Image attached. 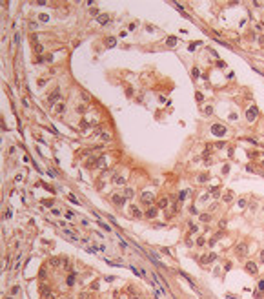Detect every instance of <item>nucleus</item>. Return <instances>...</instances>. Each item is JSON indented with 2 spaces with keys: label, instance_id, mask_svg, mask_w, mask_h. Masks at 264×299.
<instances>
[{
  "label": "nucleus",
  "instance_id": "nucleus-1",
  "mask_svg": "<svg viewBox=\"0 0 264 299\" xmlns=\"http://www.w3.org/2000/svg\"><path fill=\"white\" fill-rule=\"evenodd\" d=\"M111 201H113V204H117V206H124V204H126V195L113 193V195H111Z\"/></svg>",
  "mask_w": 264,
  "mask_h": 299
},
{
  "label": "nucleus",
  "instance_id": "nucleus-2",
  "mask_svg": "<svg viewBox=\"0 0 264 299\" xmlns=\"http://www.w3.org/2000/svg\"><path fill=\"white\" fill-rule=\"evenodd\" d=\"M211 133L217 135V137H222V135L226 133V128L222 126V124H213V126H211Z\"/></svg>",
  "mask_w": 264,
  "mask_h": 299
},
{
  "label": "nucleus",
  "instance_id": "nucleus-3",
  "mask_svg": "<svg viewBox=\"0 0 264 299\" xmlns=\"http://www.w3.org/2000/svg\"><path fill=\"white\" fill-rule=\"evenodd\" d=\"M257 117H259V110H257L255 106H251V108H250V110L246 111V119H248L250 122H253V121H255Z\"/></svg>",
  "mask_w": 264,
  "mask_h": 299
},
{
  "label": "nucleus",
  "instance_id": "nucleus-4",
  "mask_svg": "<svg viewBox=\"0 0 264 299\" xmlns=\"http://www.w3.org/2000/svg\"><path fill=\"white\" fill-rule=\"evenodd\" d=\"M235 253H237V257H244V255L248 253V246H246L244 243L237 244V246H235Z\"/></svg>",
  "mask_w": 264,
  "mask_h": 299
},
{
  "label": "nucleus",
  "instance_id": "nucleus-5",
  "mask_svg": "<svg viewBox=\"0 0 264 299\" xmlns=\"http://www.w3.org/2000/svg\"><path fill=\"white\" fill-rule=\"evenodd\" d=\"M140 201L144 203V204H153V201H155V197H153V193H149V192H144L142 193V197H140Z\"/></svg>",
  "mask_w": 264,
  "mask_h": 299
},
{
  "label": "nucleus",
  "instance_id": "nucleus-6",
  "mask_svg": "<svg viewBox=\"0 0 264 299\" xmlns=\"http://www.w3.org/2000/svg\"><path fill=\"white\" fill-rule=\"evenodd\" d=\"M58 98H60V89H55V91L48 97V104H55Z\"/></svg>",
  "mask_w": 264,
  "mask_h": 299
},
{
  "label": "nucleus",
  "instance_id": "nucleus-7",
  "mask_svg": "<svg viewBox=\"0 0 264 299\" xmlns=\"http://www.w3.org/2000/svg\"><path fill=\"white\" fill-rule=\"evenodd\" d=\"M144 215H146L148 219H155V217L158 215V210H157L155 206H149V208L146 210V213H144Z\"/></svg>",
  "mask_w": 264,
  "mask_h": 299
},
{
  "label": "nucleus",
  "instance_id": "nucleus-8",
  "mask_svg": "<svg viewBox=\"0 0 264 299\" xmlns=\"http://www.w3.org/2000/svg\"><path fill=\"white\" fill-rule=\"evenodd\" d=\"M62 235H66V237H69L71 239V241H75L77 243V233L73 232V230H69V228H64L62 230Z\"/></svg>",
  "mask_w": 264,
  "mask_h": 299
},
{
  "label": "nucleus",
  "instance_id": "nucleus-9",
  "mask_svg": "<svg viewBox=\"0 0 264 299\" xmlns=\"http://www.w3.org/2000/svg\"><path fill=\"white\" fill-rule=\"evenodd\" d=\"M40 294H42L44 299H49V294H51V288L46 286V285H40Z\"/></svg>",
  "mask_w": 264,
  "mask_h": 299
},
{
  "label": "nucleus",
  "instance_id": "nucleus-10",
  "mask_svg": "<svg viewBox=\"0 0 264 299\" xmlns=\"http://www.w3.org/2000/svg\"><path fill=\"white\" fill-rule=\"evenodd\" d=\"M49 266H53V268H56V266H60V265H62V259H60V257H49Z\"/></svg>",
  "mask_w": 264,
  "mask_h": 299
},
{
  "label": "nucleus",
  "instance_id": "nucleus-11",
  "mask_svg": "<svg viewBox=\"0 0 264 299\" xmlns=\"http://www.w3.org/2000/svg\"><path fill=\"white\" fill-rule=\"evenodd\" d=\"M246 272L248 274H251V275H255L259 270H257V265L255 263H246Z\"/></svg>",
  "mask_w": 264,
  "mask_h": 299
},
{
  "label": "nucleus",
  "instance_id": "nucleus-12",
  "mask_svg": "<svg viewBox=\"0 0 264 299\" xmlns=\"http://www.w3.org/2000/svg\"><path fill=\"white\" fill-rule=\"evenodd\" d=\"M97 22H98L100 26H106V24H109V15H98Z\"/></svg>",
  "mask_w": 264,
  "mask_h": 299
},
{
  "label": "nucleus",
  "instance_id": "nucleus-13",
  "mask_svg": "<svg viewBox=\"0 0 264 299\" xmlns=\"http://www.w3.org/2000/svg\"><path fill=\"white\" fill-rule=\"evenodd\" d=\"M113 184H118V186H124L126 184V179L122 175H115L113 177Z\"/></svg>",
  "mask_w": 264,
  "mask_h": 299
},
{
  "label": "nucleus",
  "instance_id": "nucleus-14",
  "mask_svg": "<svg viewBox=\"0 0 264 299\" xmlns=\"http://www.w3.org/2000/svg\"><path fill=\"white\" fill-rule=\"evenodd\" d=\"M106 46H108V48H115V46H117V38H115V37H108V38H106Z\"/></svg>",
  "mask_w": 264,
  "mask_h": 299
},
{
  "label": "nucleus",
  "instance_id": "nucleus-15",
  "mask_svg": "<svg viewBox=\"0 0 264 299\" xmlns=\"http://www.w3.org/2000/svg\"><path fill=\"white\" fill-rule=\"evenodd\" d=\"M106 166V157L102 155V157H98L97 159V164H95V168H104Z\"/></svg>",
  "mask_w": 264,
  "mask_h": 299
},
{
  "label": "nucleus",
  "instance_id": "nucleus-16",
  "mask_svg": "<svg viewBox=\"0 0 264 299\" xmlns=\"http://www.w3.org/2000/svg\"><path fill=\"white\" fill-rule=\"evenodd\" d=\"M64 111H66V106H64V102H62V104H56V106H55V113H58V115H60V113H64Z\"/></svg>",
  "mask_w": 264,
  "mask_h": 299
},
{
  "label": "nucleus",
  "instance_id": "nucleus-17",
  "mask_svg": "<svg viewBox=\"0 0 264 299\" xmlns=\"http://www.w3.org/2000/svg\"><path fill=\"white\" fill-rule=\"evenodd\" d=\"M129 213H131V215H135V217H140V215H142V213H140V210H138L137 206H131V208H129Z\"/></svg>",
  "mask_w": 264,
  "mask_h": 299
},
{
  "label": "nucleus",
  "instance_id": "nucleus-18",
  "mask_svg": "<svg viewBox=\"0 0 264 299\" xmlns=\"http://www.w3.org/2000/svg\"><path fill=\"white\" fill-rule=\"evenodd\" d=\"M100 141L109 142V141H111V135H109V133H100Z\"/></svg>",
  "mask_w": 264,
  "mask_h": 299
},
{
  "label": "nucleus",
  "instance_id": "nucleus-19",
  "mask_svg": "<svg viewBox=\"0 0 264 299\" xmlns=\"http://www.w3.org/2000/svg\"><path fill=\"white\" fill-rule=\"evenodd\" d=\"M166 44H168V46H175V44H177V38H175V37H169L168 40H166Z\"/></svg>",
  "mask_w": 264,
  "mask_h": 299
},
{
  "label": "nucleus",
  "instance_id": "nucleus-20",
  "mask_svg": "<svg viewBox=\"0 0 264 299\" xmlns=\"http://www.w3.org/2000/svg\"><path fill=\"white\" fill-rule=\"evenodd\" d=\"M231 199H233V193H231V192H226V193H224V201H226V203H230Z\"/></svg>",
  "mask_w": 264,
  "mask_h": 299
},
{
  "label": "nucleus",
  "instance_id": "nucleus-21",
  "mask_svg": "<svg viewBox=\"0 0 264 299\" xmlns=\"http://www.w3.org/2000/svg\"><path fill=\"white\" fill-rule=\"evenodd\" d=\"M158 206H160V208H166V206H168V199H166V197L160 199V201H158Z\"/></svg>",
  "mask_w": 264,
  "mask_h": 299
},
{
  "label": "nucleus",
  "instance_id": "nucleus-22",
  "mask_svg": "<svg viewBox=\"0 0 264 299\" xmlns=\"http://www.w3.org/2000/svg\"><path fill=\"white\" fill-rule=\"evenodd\" d=\"M68 285H69V286H73V285H75V274H71V275L68 277Z\"/></svg>",
  "mask_w": 264,
  "mask_h": 299
},
{
  "label": "nucleus",
  "instance_id": "nucleus-23",
  "mask_svg": "<svg viewBox=\"0 0 264 299\" xmlns=\"http://www.w3.org/2000/svg\"><path fill=\"white\" fill-rule=\"evenodd\" d=\"M89 13H91L93 16H97V18H98V9H97V7H91V9H89Z\"/></svg>",
  "mask_w": 264,
  "mask_h": 299
},
{
  "label": "nucleus",
  "instance_id": "nucleus-24",
  "mask_svg": "<svg viewBox=\"0 0 264 299\" xmlns=\"http://www.w3.org/2000/svg\"><path fill=\"white\" fill-rule=\"evenodd\" d=\"M77 111H78V113H86V106H84V104H80V106L77 108Z\"/></svg>",
  "mask_w": 264,
  "mask_h": 299
},
{
  "label": "nucleus",
  "instance_id": "nucleus-25",
  "mask_svg": "<svg viewBox=\"0 0 264 299\" xmlns=\"http://www.w3.org/2000/svg\"><path fill=\"white\" fill-rule=\"evenodd\" d=\"M199 181H200V183H204V181H208V175H206V173H202V175H199Z\"/></svg>",
  "mask_w": 264,
  "mask_h": 299
},
{
  "label": "nucleus",
  "instance_id": "nucleus-26",
  "mask_svg": "<svg viewBox=\"0 0 264 299\" xmlns=\"http://www.w3.org/2000/svg\"><path fill=\"white\" fill-rule=\"evenodd\" d=\"M131 195H133V190L128 188V190H126V199H131Z\"/></svg>",
  "mask_w": 264,
  "mask_h": 299
},
{
  "label": "nucleus",
  "instance_id": "nucleus-27",
  "mask_svg": "<svg viewBox=\"0 0 264 299\" xmlns=\"http://www.w3.org/2000/svg\"><path fill=\"white\" fill-rule=\"evenodd\" d=\"M246 204H248V203H246V199H240V201H239V206H240V208H244Z\"/></svg>",
  "mask_w": 264,
  "mask_h": 299
},
{
  "label": "nucleus",
  "instance_id": "nucleus-28",
  "mask_svg": "<svg viewBox=\"0 0 264 299\" xmlns=\"http://www.w3.org/2000/svg\"><path fill=\"white\" fill-rule=\"evenodd\" d=\"M200 219H202V221H210V219H211V215H208V213H204V215H200Z\"/></svg>",
  "mask_w": 264,
  "mask_h": 299
},
{
  "label": "nucleus",
  "instance_id": "nucleus-29",
  "mask_svg": "<svg viewBox=\"0 0 264 299\" xmlns=\"http://www.w3.org/2000/svg\"><path fill=\"white\" fill-rule=\"evenodd\" d=\"M80 95H82V101H89V95H88L86 91H82V93H80Z\"/></svg>",
  "mask_w": 264,
  "mask_h": 299
},
{
  "label": "nucleus",
  "instance_id": "nucleus-30",
  "mask_svg": "<svg viewBox=\"0 0 264 299\" xmlns=\"http://www.w3.org/2000/svg\"><path fill=\"white\" fill-rule=\"evenodd\" d=\"M35 49H36V53H42V51H44V48L40 46V44H36V46H35Z\"/></svg>",
  "mask_w": 264,
  "mask_h": 299
},
{
  "label": "nucleus",
  "instance_id": "nucleus-31",
  "mask_svg": "<svg viewBox=\"0 0 264 299\" xmlns=\"http://www.w3.org/2000/svg\"><path fill=\"white\" fill-rule=\"evenodd\" d=\"M44 206H53V201H51V199H46V201H44Z\"/></svg>",
  "mask_w": 264,
  "mask_h": 299
},
{
  "label": "nucleus",
  "instance_id": "nucleus-32",
  "mask_svg": "<svg viewBox=\"0 0 264 299\" xmlns=\"http://www.w3.org/2000/svg\"><path fill=\"white\" fill-rule=\"evenodd\" d=\"M18 292H20V286H13L11 288V294H18Z\"/></svg>",
  "mask_w": 264,
  "mask_h": 299
},
{
  "label": "nucleus",
  "instance_id": "nucleus-33",
  "mask_svg": "<svg viewBox=\"0 0 264 299\" xmlns=\"http://www.w3.org/2000/svg\"><path fill=\"white\" fill-rule=\"evenodd\" d=\"M217 66H219V68H226V62H224V60H219Z\"/></svg>",
  "mask_w": 264,
  "mask_h": 299
},
{
  "label": "nucleus",
  "instance_id": "nucleus-34",
  "mask_svg": "<svg viewBox=\"0 0 264 299\" xmlns=\"http://www.w3.org/2000/svg\"><path fill=\"white\" fill-rule=\"evenodd\" d=\"M259 290H264V279H260V281H259Z\"/></svg>",
  "mask_w": 264,
  "mask_h": 299
},
{
  "label": "nucleus",
  "instance_id": "nucleus-35",
  "mask_svg": "<svg viewBox=\"0 0 264 299\" xmlns=\"http://www.w3.org/2000/svg\"><path fill=\"white\" fill-rule=\"evenodd\" d=\"M204 241H206V239H204V237H200L199 241H197V244H199V246H202V244H204Z\"/></svg>",
  "mask_w": 264,
  "mask_h": 299
},
{
  "label": "nucleus",
  "instance_id": "nucleus-36",
  "mask_svg": "<svg viewBox=\"0 0 264 299\" xmlns=\"http://www.w3.org/2000/svg\"><path fill=\"white\" fill-rule=\"evenodd\" d=\"M51 213H53V215H60L62 212H60V210H56V208H53V210H51Z\"/></svg>",
  "mask_w": 264,
  "mask_h": 299
},
{
  "label": "nucleus",
  "instance_id": "nucleus-37",
  "mask_svg": "<svg viewBox=\"0 0 264 299\" xmlns=\"http://www.w3.org/2000/svg\"><path fill=\"white\" fill-rule=\"evenodd\" d=\"M38 18H40V20H44V22H46V20H48V15H46V13H42V15L38 16Z\"/></svg>",
  "mask_w": 264,
  "mask_h": 299
},
{
  "label": "nucleus",
  "instance_id": "nucleus-38",
  "mask_svg": "<svg viewBox=\"0 0 264 299\" xmlns=\"http://www.w3.org/2000/svg\"><path fill=\"white\" fill-rule=\"evenodd\" d=\"M29 28H31V29H36L38 24H36V22H29Z\"/></svg>",
  "mask_w": 264,
  "mask_h": 299
},
{
  "label": "nucleus",
  "instance_id": "nucleus-39",
  "mask_svg": "<svg viewBox=\"0 0 264 299\" xmlns=\"http://www.w3.org/2000/svg\"><path fill=\"white\" fill-rule=\"evenodd\" d=\"M204 111H206V113H208V115H211V113H213V108H211V106H208V108H206V110H204Z\"/></svg>",
  "mask_w": 264,
  "mask_h": 299
},
{
  "label": "nucleus",
  "instance_id": "nucleus-40",
  "mask_svg": "<svg viewBox=\"0 0 264 299\" xmlns=\"http://www.w3.org/2000/svg\"><path fill=\"white\" fill-rule=\"evenodd\" d=\"M190 230H191V232H197V224H193V223H190Z\"/></svg>",
  "mask_w": 264,
  "mask_h": 299
},
{
  "label": "nucleus",
  "instance_id": "nucleus-41",
  "mask_svg": "<svg viewBox=\"0 0 264 299\" xmlns=\"http://www.w3.org/2000/svg\"><path fill=\"white\" fill-rule=\"evenodd\" d=\"M38 275H40V279H44V277H46V270L42 268V270H40V274H38Z\"/></svg>",
  "mask_w": 264,
  "mask_h": 299
},
{
  "label": "nucleus",
  "instance_id": "nucleus-42",
  "mask_svg": "<svg viewBox=\"0 0 264 299\" xmlns=\"http://www.w3.org/2000/svg\"><path fill=\"white\" fill-rule=\"evenodd\" d=\"M69 201H71V203H77V204H78V201H77V197H75V195H69Z\"/></svg>",
  "mask_w": 264,
  "mask_h": 299
},
{
  "label": "nucleus",
  "instance_id": "nucleus-43",
  "mask_svg": "<svg viewBox=\"0 0 264 299\" xmlns=\"http://www.w3.org/2000/svg\"><path fill=\"white\" fill-rule=\"evenodd\" d=\"M44 84H46V78H40V80H38V86H40V88H42V86H44Z\"/></svg>",
  "mask_w": 264,
  "mask_h": 299
},
{
  "label": "nucleus",
  "instance_id": "nucleus-44",
  "mask_svg": "<svg viewBox=\"0 0 264 299\" xmlns=\"http://www.w3.org/2000/svg\"><path fill=\"white\" fill-rule=\"evenodd\" d=\"M190 212H191V213H193V215H195V213H199V212H197V208H195V206H193V204H191V208H190Z\"/></svg>",
  "mask_w": 264,
  "mask_h": 299
},
{
  "label": "nucleus",
  "instance_id": "nucleus-45",
  "mask_svg": "<svg viewBox=\"0 0 264 299\" xmlns=\"http://www.w3.org/2000/svg\"><path fill=\"white\" fill-rule=\"evenodd\" d=\"M38 40V35H31V42H36Z\"/></svg>",
  "mask_w": 264,
  "mask_h": 299
},
{
  "label": "nucleus",
  "instance_id": "nucleus-46",
  "mask_svg": "<svg viewBox=\"0 0 264 299\" xmlns=\"http://www.w3.org/2000/svg\"><path fill=\"white\" fill-rule=\"evenodd\" d=\"M15 42H16V44L20 42V35H18V33H15Z\"/></svg>",
  "mask_w": 264,
  "mask_h": 299
},
{
  "label": "nucleus",
  "instance_id": "nucleus-47",
  "mask_svg": "<svg viewBox=\"0 0 264 299\" xmlns=\"http://www.w3.org/2000/svg\"><path fill=\"white\" fill-rule=\"evenodd\" d=\"M191 73H193V77H199V69H197V68H193V71H191Z\"/></svg>",
  "mask_w": 264,
  "mask_h": 299
},
{
  "label": "nucleus",
  "instance_id": "nucleus-48",
  "mask_svg": "<svg viewBox=\"0 0 264 299\" xmlns=\"http://www.w3.org/2000/svg\"><path fill=\"white\" fill-rule=\"evenodd\" d=\"M260 263H264V250L260 252Z\"/></svg>",
  "mask_w": 264,
  "mask_h": 299
},
{
  "label": "nucleus",
  "instance_id": "nucleus-49",
  "mask_svg": "<svg viewBox=\"0 0 264 299\" xmlns=\"http://www.w3.org/2000/svg\"><path fill=\"white\" fill-rule=\"evenodd\" d=\"M80 299H88V294H80Z\"/></svg>",
  "mask_w": 264,
  "mask_h": 299
},
{
  "label": "nucleus",
  "instance_id": "nucleus-50",
  "mask_svg": "<svg viewBox=\"0 0 264 299\" xmlns=\"http://www.w3.org/2000/svg\"><path fill=\"white\" fill-rule=\"evenodd\" d=\"M6 299H13V297H11V295H9V297H6Z\"/></svg>",
  "mask_w": 264,
  "mask_h": 299
},
{
  "label": "nucleus",
  "instance_id": "nucleus-51",
  "mask_svg": "<svg viewBox=\"0 0 264 299\" xmlns=\"http://www.w3.org/2000/svg\"><path fill=\"white\" fill-rule=\"evenodd\" d=\"M68 299H71V297H68Z\"/></svg>",
  "mask_w": 264,
  "mask_h": 299
}]
</instances>
